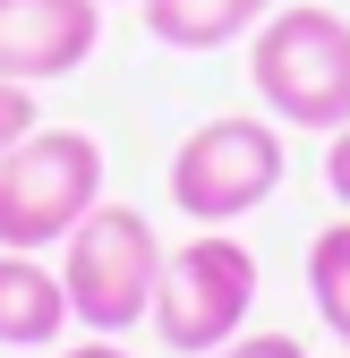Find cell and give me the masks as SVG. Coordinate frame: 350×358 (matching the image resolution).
<instances>
[{
	"label": "cell",
	"instance_id": "1",
	"mask_svg": "<svg viewBox=\"0 0 350 358\" xmlns=\"http://www.w3.org/2000/svg\"><path fill=\"white\" fill-rule=\"evenodd\" d=\"M248 77H256V103L282 128H308V137L350 128V17L274 9L248 34Z\"/></svg>",
	"mask_w": 350,
	"mask_h": 358
},
{
	"label": "cell",
	"instance_id": "2",
	"mask_svg": "<svg viewBox=\"0 0 350 358\" xmlns=\"http://www.w3.org/2000/svg\"><path fill=\"white\" fill-rule=\"evenodd\" d=\"M162 239H154V222L137 205H94L77 222V231L60 239V282H69V316L85 333H128V324H146L154 316V282H162Z\"/></svg>",
	"mask_w": 350,
	"mask_h": 358
},
{
	"label": "cell",
	"instance_id": "3",
	"mask_svg": "<svg viewBox=\"0 0 350 358\" xmlns=\"http://www.w3.org/2000/svg\"><path fill=\"white\" fill-rule=\"evenodd\" d=\"M290 171V145H282V120H256V111H223L188 128L171 145V205H180L197 231H231L239 213H256Z\"/></svg>",
	"mask_w": 350,
	"mask_h": 358
},
{
	"label": "cell",
	"instance_id": "4",
	"mask_svg": "<svg viewBox=\"0 0 350 358\" xmlns=\"http://www.w3.org/2000/svg\"><path fill=\"white\" fill-rule=\"evenodd\" d=\"M103 205V145L85 128H26L0 154V248H60Z\"/></svg>",
	"mask_w": 350,
	"mask_h": 358
},
{
	"label": "cell",
	"instance_id": "5",
	"mask_svg": "<svg viewBox=\"0 0 350 358\" xmlns=\"http://www.w3.org/2000/svg\"><path fill=\"white\" fill-rule=\"evenodd\" d=\"M256 316V256L231 231H197L162 256V282H154V341L180 350V358H214L223 341H239Z\"/></svg>",
	"mask_w": 350,
	"mask_h": 358
},
{
	"label": "cell",
	"instance_id": "6",
	"mask_svg": "<svg viewBox=\"0 0 350 358\" xmlns=\"http://www.w3.org/2000/svg\"><path fill=\"white\" fill-rule=\"evenodd\" d=\"M103 43V0H0V77L52 85L77 77Z\"/></svg>",
	"mask_w": 350,
	"mask_h": 358
},
{
	"label": "cell",
	"instance_id": "7",
	"mask_svg": "<svg viewBox=\"0 0 350 358\" xmlns=\"http://www.w3.org/2000/svg\"><path fill=\"white\" fill-rule=\"evenodd\" d=\"M69 282L34 248H0V350H52L69 333Z\"/></svg>",
	"mask_w": 350,
	"mask_h": 358
},
{
	"label": "cell",
	"instance_id": "8",
	"mask_svg": "<svg viewBox=\"0 0 350 358\" xmlns=\"http://www.w3.org/2000/svg\"><path fill=\"white\" fill-rule=\"evenodd\" d=\"M137 9L162 52H223L274 17V0H137Z\"/></svg>",
	"mask_w": 350,
	"mask_h": 358
},
{
	"label": "cell",
	"instance_id": "9",
	"mask_svg": "<svg viewBox=\"0 0 350 358\" xmlns=\"http://www.w3.org/2000/svg\"><path fill=\"white\" fill-rule=\"evenodd\" d=\"M308 299H316L325 333L350 350V222H325L308 239Z\"/></svg>",
	"mask_w": 350,
	"mask_h": 358
},
{
	"label": "cell",
	"instance_id": "10",
	"mask_svg": "<svg viewBox=\"0 0 350 358\" xmlns=\"http://www.w3.org/2000/svg\"><path fill=\"white\" fill-rule=\"evenodd\" d=\"M26 128H43L34 120V85H18V77H0V154H9Z\"/></svg>",
	"mask_w": 350,
	"mask_h": 358
},
{
	"label": "cell",
	"instance_id": "11",
	"mask_svg": "<svg viewBox=\"0 0 350 358\" xmlns=\"http://www.w3.org/2000/svg\"><path fill=\"white\" fill-rule=\"evenodd\" d=\"M214 358H308V341H299V333H239V341H223Z\"/></svg>",
	"mask_w": 350,
	"mask_h": 358
},
{
	"label": "cell",
	"instance_id": "12",
	"mask_svg": "<svg viewBox=\"0 0 350 358\" xmlns=\"http://www.w3.org/2000/svg\"><path fill=\"white\" fill-rule=\"evenodd\" d=\"M325 188L350 205V128H333V137H325Z\"/></svg>",
	"mask_w": 350,
	"mask_h": 358
},
{
	"label": "cell",
	"instance_id": "13",
	"mask_svg": "<svg viewBox=\"0 0 350 358\" xmlns=\"http://www.w3.org/2000/svg\"><path fill=\"white\" fill-rule=\"evenodd\" d=\"M60 358H128V350H120L111 333H85V341H77V350H60Z\"/></svg>",
	"mask_w": 350,
	"mask_h": 358
}]
</instances>
